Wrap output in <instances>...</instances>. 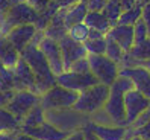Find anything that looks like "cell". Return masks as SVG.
Here are the masks:
<instances>
[{"mask_svg": "<svg viewBox=\"0 0 150 140\" xmlns=\"http://www.w3.org/2000/svg\"><path fill=\"white\" fill-rule=\"evenodd\" d=\"M44 37V32L38 31L32 43L26 47L23 52H20V56L29 64L32 72L37 79V93L41 96L47 90H50L53 85H56V76L52 72V69L47 63L46 56L40 49V41Z\"/></svg>", "mask_w": 150, "mask_h": 140, "instance_id": "obj_1", "label": "cell"}, {"mask_svg": "<svg viewBox=\"0 0 150 140\" xmlns=\"http://www.w3.org/2000/svg\"><path fill=\"white\" fill-rule=\"evenodd\" d=\"M109 93H111V90L108 85L97 84L94 87H90L85 91L79 93L73 110L81 113V114L91 116L99 110L105 108V104H106V101L109 98Z\"/></svg>", "mask_w": 150, "mask_h": 140, "instance_id": "obj_2", "label": "cell"}, {"mask_svg": "<svg viewBox=\"0 0 150 140\" xmlns=\"http://www.w3.org/2000/svg\"><path fill=\"white\" fill-rule=\"evenodd\" d=\"M38 19L40 12L33 9L28 2L14 5L3 15H0V35H6L11 29L21 24H29V23L37 24Z\"/></svg>", "mask_w": 150, "mask_h": 140, "instance_id": "obj_3", "label": "cell"}, {"mask_svg": "<svg viewBox=\"0 0 150 140\" xmlns=\"http://www.w3.org/2000/svg\"><path fill=\"white\" fill-rule=\"evenodd\" d=\"M77 96H79V93L64 89V87L56 84L44 94H41L40 104L46 111H49V110H70L74 107Z\"/></svg>", "mask_w": 150, "mask_h": 140, "instance_id": "obj_4", "label": "cell"}, {"mask_svg": "<svg viewBox=\"0 0 150 140\" xmlns=\"http://www.w3.org/2000/svg\"><path fill=\"white\" fill-rule=\"evenodd\" d=\"M88 61H90V72L103 85L111 87L120 76V66L106 55H88Z\"/></svg>", "mask_w": 150, "mask_h": 140, "instance_id": "obj_5", "label": "cell"}, {"mask_svg": "<svg viewBox=\"0 0 150 140\" xmlns=\"http://www.w3.org/2000/svg\"><path fill=\"white\" fill-rule=\"evenodd\" d=\"M40 102H41V96L37 93L29 91V90H15L12 99L8 102V105L5 108H8L21 122L24 119V116Z\"/></svg>", "mask_w": 150, "mask_h": 140, "instance_id": "obj_6", "label": "cell"}, {"mask_svg": "<svg viewBox=\"0 0 150 140\" xmlns=\"http://www.w3.org/2000/svg\"><path fill=\"white\" fill-rule=\"evenodd\" d=\"M56 84L68 89L76 93H82L90 87H94L97 84H100L97 81V78L91 72L85 73H77V72H62L61 75L56 76Z\"/></svg>", "mask_w": 150, "mask_h": 140, "instance_id": "obj_7", "label": "cell"}, {"mask_svg": "<svg viewBox=\"0 0 150 140\" xmlns=\"http://www.w3.org/2000/svg\"><path fill=\"white\" fill-rule=\"evenodd\" d=\"M150 105V99L141 94L135 89L125 94V108H126V126H130L138 119L141 113H144Z\"/></svg>", "mask_w": 150, "mask_h": 140, "instance_id": "obj_8", "label": "cell"}, {"mask_svg": "<svg viewBox=\"0 0 150 140\" xmlns=\"http://www.w3.org/2000/svg\"><path fill=\"white\" fill-rule=\"evenodd\" d=\"M14 73V89L15 90H29L37 93V79L29 64L20 56L18 63L12 69ZM38 94V93H37Z\"/></svg>", "mask_w": 150, "mask_h": 140, "instance_id": "obj_9", "label": "cell"}, {"mask_svg": "<svg viewBox=\"0 0 150 140\" xmlns=\"http://www.w3.org/2000/svg\"><path fill=\"white\" fill-rule=\"evenodd\" d=\"M40 49L44 54V56H46L47 63L52 69V72L55 73V76L62 73L64 72V61H62V54H61L59 43L52 40V38L42 37V40L40 41Z\"/></svg>", "mask_w": 150, "mask_h": 140, "instance_id": "obj_10", "label": "cell"}, {"mask_svg": "<svg viewBox=\"0 0 150 140\" xmlns=\"http://www.w3.org/2000/svg\"><path fill=\"white\" fill-rule=\"evenodd\" d=\"M59 47H61V54H62V61H64V72L70 70V67L73 66V63H76L77 59H81L83 56H86V49L81 43H76L74 40H71L68 37V34L64 38H61L59 41Z\"/></svg>", "mask_w": 150, "mask_h": 140, "instance_id": "obj_11", "label": "cell"}, {"mask_svg": "<svg viewBox=\"0 0 150 140\" xmlns=\"http://www.w3.org/2000/svg\"><path fill=\"white\" fill-rule=\"evenodd\" d=\"M37 32H38L37 26L33 23H29V24H21V26H17V28L11 29L5 37L18 52H23L32 43Z\"/></svg>", "mask_w": 150, "mask_h": 140, "instance_id": "obj_12", "label": "cell"}, {"mask_svg": "<svg viewBox=\"0 0 150 140\" xmlns=\"http://www.w3.org/2000/svg\"><path fill=\"white\" fill-rule=\"evenodd\" d=\"M111 90V89H109ZM105 111L111 117L112 124L117 126H126V108H125V94L111 91L109 98L105 104ZM127 128V126H126Z\"/></svg>", "mask_w": 150, "mask_h": 140, "instance_id": "obj_13", "label": "cell"}, {"mask_svg": "<svg viewBox=\"0 0 150 140\" xmlns=\"http://www.w3.org/2000/svg\"><path fill=\"white\" fill-rule=\"evenodd\" d=\"M120 75L127 76L134 82V89L144 94L146 98L150 99V72L147 69L137 66V67H121Z\"/></svg>", "mask_w": 150, "mask_h": 140, "instance_id": "obj_14", "label": "cell"}, {"mask_svg": "<svg viewBox=\"0 0 150 140\" xmlns=\"http://www.w3.org/2000/svg\"><path fill=\"white\" fill-rule=\"evenodd\" d=\"M21 133H26L38 140H64L68 133L64 129H61L55 125H52L50 122H44L42 125L35 126V128H21Z\"/></svg>", "mask_w": 150, "mask_h": 140, "instance_id": "obj_15", "label": "cell"}, {"mask_svg": "<svg viewBox=\"0 0 150 140\" xmlns=\"http://www.w3.org/2000/svg\"><path fill=\"white\" fill-rule=\"evenodd\" d=\"M106 37L114 40L117 44L127 54L130 49L135 46V35H134V26H126V24H115L109 29Z\"/></svg>", "mask_w": 150, "mask_h": 140, "instance_id": "obj_16", "label": "cell"}, {"mask_svg": "<svg viewBox=\"0 0 150 140\" xmlns=\"http://www.w3.org/2000/svg\"><path fill=\"white\" fill-rule=\"evenodd\" d=\"M86 126L93 129L100 140H123L127 134L126 126L117 125H97L94 122H86Z\"/></svg>", "mask_w": 150, "mask_h": 140, "instance_id": "obj_17", "label": "cell"}, {"mask_svg": "<svg viewBox=\"0 0 150 140\" xmlns=\"http://www.w3.org/2000/svg\"><path fill=\"white\" fill-rule=\"evenodd\" d=\"M62 11H64V23L67 28L77 23H83L88 14L86 0H77V2H73L68 6H62Z\"/></svg>", "mask_w": 150, "mask_h": 140, "instance_id": "obj_18", "label": "cell"}, {"mask_svg": "<svg viewBox=\"0 0 150 140\" xmlns=\"http://www.w3.org/2000/svg\"><path fill=\"white\" fill-rule=\"evenodd\" d=\"M20 59V52L17 50L5 35H0V61L8 69H14Z\"/></svg>", "mask_w": 150, "mask_h": 140, "instance_id": "obj_19", "label": "cell"}, {"mask_svg": "<svg viewBox=\"0 0 150 140\" xmlns=\"http://www.w3.org/2000/svg\"><path fill=\"white\" fill-rule=\"evenodd\" d=\"M20 128H21V122L9 110L5 107L0 108V134L18 133Z\"/></svg>", "mask_w": 150, "mask_h": 140, "instance_id": "obj_20", "label": "cell"}, {"mask_svg": "<svg viewBox=\"0 0 150 140\" xmlns=\"http://www.w3.org/2000/svg\"><path fill=\"white\" fill-rule=\"evenodd\" d=\"M83 23H85L90 29L99 31V32H102V34H105V35H106V34L109 32V29L112 28L111 23H109V20L105 17L103 12H88L86 17H85V20H83Z\"/></svg>", "mask_w": 150, "mask_h": 140, "instance_id": "obj_21", "label": "cell"}, {"mask_svg": "<svg viewBox=\"0 0 150 140\" xmlns=\"http://www.w3.org/2000/svg\"><path fill=\"white\" fill-rule=\"evenodd\" d=\"M44 122H46V110L41 107V104H38L24 116V119L21 120V128H35L42 125Z\"/></svg>", "mask_w": 150, "mask_h": 140, "instance_id": "obj_22", "label": "cell"}, {"mask_svg": "<svg viewBox=\"0 0 150 140\" xmlns=\"http://www.w3.org/2000/svg\"><path fill=\"white\" fill-rule=\"evenodd\" d=\"M121 12H123V6H121L120 0H108L106 6H105V9H103V14L109 20L111 26H115L118 23Z\"/></svg>", "mask_w": 150, "mask_h": 140, "instance_id": "obj_23", "label": "cell"}, {"mask_svg": "<svg viewBox=\"0 0 150 140\" xmlns=\"http://www.w3.org/2000/svg\"><path fill=\"white\" fill-rule=\"evenodd\" d=\"M68 37L74 40L76 43H81V44H85L90 38V28L85 23H77L68 28Z\"/></svg>", "mask_w": 150, "mask_h": 140, "instance_id": "obj_24", "label": "cell"}, {"mask_svg": "<svg viewBox=\"0 0 150 140\" xmlns=\"http://www.w3.org/2000/svg\"><path fill=\"white\" fill-rule=\"evenodd\" d=\"M141 12H143V6L141 5H135L134 8H130L127 11H123L118 23L117 24H126V26H134L139 19H141Z\"/></svg>", "mask_w": 150, "mask_h": 140, "instance_id": "obj_25", "label": "cell"}, {"mask_svg": "<svg viewBox=\"0 0 150 140\" xmlns=\"http://www.w3.org/2000/svg\"><path fill=\"white\" fill-rule=\"evenodd\" d=\"M125 54H126V52L123 50L115 41L106 37V50H105V55H106L109 59L115 61V63L120 66V63L123 61V56H125Z\"/></svg>", "mask_w": 150, "mask_h": 140, "instance_id": "obj_26", "label": "cell"}, {"mask_svg": "<svg viewBox=\"0 0 150 140\" xmlns=\"http://www.w3.org/2000/svg\"><path fill=\"white\" fill-rule=\"evenodd\" d=\"M14 89V73L11 69H8L0 61V91H9Z\"/></svg>", "mask_w": 150, "mask_h": 140, "instance_id": "obj_27", "label": "cell"}, {"mask_svg": "<svg viewBox=\"0 0 150 140\" xmlns=\"http://www.w3.org/2000/svg\"><path fill=\"white\" fill-rule=\"evenodd\" d=\"M83 46L86 49L88 55H105V50H106V37L88 40Z\"/></svg>", "mask_w": 150, "mask_h": 140, "instance_id": "obj_28", "label": "cell"}, {"mask_svg": "<svg viewBox=\"0 0 150 140\" xmlns=\"http://www.w3.org/2000/svg\"><path fill=\"white\" fill-rule=\"evenodd\" d=\"M109 89H111V91H117V93H121V94H126L130 90H134V82H132L127 76L120 75L117 79L114 81V84L109 87Z\"/></svg>", "mask_w": 150, "mask_h": 140, "instance_id": "obj_29", "label": "cell"}, {"mask_svg": "<svg viewBox=\"0 0 150 140\" xmlns=\"http://www.w3.org/2000/svg\"><path fill=\"white\" fill-rule=\"evenodd\" d=\"M134 35H135V44H139L146 40L150 38V32H149V28L146 26V23L143 20H138L135 24H134Z\"/></svg>", "mask_w": 150, "mask_h": 140, "instance_id": "obj_30", "label": "cell"}, {"mask_svg": "<svg viewBox=\"0 0 150 140\" xmlns=\"http://www.w3.org/2000/svg\"><path fill=\"white\" fill-rule=\"evenodd\" d=\"M67 72H77V73H85V72H90V61H88V55L77 59L76 63H73V66L70 67V70Z\"/></svg>", "mask_w": 150, "mask_h": 140, "instance_id": "obj_31", "label": "cell"}, {"mask_svg": "<svg viewBox=\"0 0 150 140\" xmlns=\"http://www.w3.org/2000/svg\"><path fill=\"white\" fill-rule=\"evenodd\" d=\"M126 136H139L141 139H144V140H150V122H147L146 125H143L141 128H137V129L127 128V134Z\"/></svg>", "mask_w": 150, "mask_h": 140, "instance_id": "obj_32", "label": "cell"}, {"mask_svg": "<svg viewBox=\"0 0 150 140\" xmlns=\"http://www.w3.org/2000/svg\"><path fill=\"white\" fill-rule=\"evenodd\" d=\"M108 0H86L88 12H103Z\"/></svg>", "mask_w": 150, "mask_h": 140, "instance_id": "obj_33", "label": "cell"}, {"mask_svg": "<svg viewBox=\"0 0 150 140\" xmlns=\"http://www.w3.org/2000/svg\"><path fill=\"white\" fill-rule=\"evenodd\" d=\"M147 122H150V105H149V108L144 111V113H141V114L138 116V119L132 124L130 126L127 128H132V129H137V128H141L143 125H146Z\"/></svg>", "mask_w": 150, "mask_h": 140, "instance_id": "obj_34", "label": "cell"}, {"mask_svg": "<svg viewBox=\"0 0 150 140\" xmlns=\"http://www.w3.org/2000/svg\"><path fill=\"white\" fill-rule=\"evenodd\" d=\"M52 2H53V0H28V3L33 8V9H37L40 14L46 11Z\"/></svg>", "mask_w": 150, "mask_h": 140, "instance_id": "obj_35", "label": "cell"}, {"mask_svg": "<svg viewBox=\"0 0 150 140\" xmlns=\"http://www.w3.org/2000/svg\"><path fill=\"white\" fill-rule=\"evenodd\" d=\"M141 20L146 23V26L149 28V32H150V2L146 3L143 6V12H141Z\"/></svg>", "mask_w": 150, "mask_h": 140, "instance_id": "obj_36", "label": "cell"}, {"mask_svg": "<svg viewBox=\"0 0 150 140\" xmlns=\"http://www.w3.org/2000/svg\"><path fill=\"white\" fill-rule=\"evenodd\" d=\"M64 140H85V136H83L82 128L74 129V131H71V133H68V136H67Z\"/></svg>", "mask_w": 150, "mask_h": 140, "instance_id": "obj_37", "label": "cell"}, {"mask_svg": "<svg viewBox=\"0 0 150 140\" xmlns=\"http://www.w3.org/2000/svg\"><path fill=\"white\" fill-rule=\"evenodd\" d=\"M82 131H83V136H85V140H100L99 137H97V134L94 133L93 129H90L86 126V124L82 126Z\"/></svg>", "mask_w": 150, "mask_h": 140, "instance_id": "obj_38", "label": "cell"}, {"mask_svg": "<svg viewBox=\"0 0 150 140\" xmlns=\"http://www.w3.org/2000/svg\"><path fill=\"white\" fill-rule=\"evenodd\" d=\"M121 6H123V11H127L130 8H134L137 5V0H120Z\"/></svg>", "mask_w": 150, "mask_h": 140, "instance_id": "obj_39", "label": "cell"}, {"mask_svg": "<svg viewBox=\"0 0 150 140\" xmlns=\"http://www.w3.org/2000/svg\"><path fill=\"white\" fill-rule=\"evenodd\" d=\"M14 140H38V139H35L29 134H26V133H21V131H18V133L15 134V139Z\"/></svg>", "mask_w": 150, "mask_h": 140, "instance_id": "obj_40", "label": "cell"}, {"mask_svg": "<svg viewBox=\"0 0 150 140\" xmlns=\"http://www.w3.org/2000/svg\"><path fill=\"white\" fill-rule=\"evenodd\" d=\"M9 8H11L9 0H0V15H3Z\"/></svg>", "mask_w": 150, "mask_h": 140, "instance_id": "obj_41", "label": "cell"}, {"mask_svg": "<svg viewBox=\"0 0 150 140\" xmlns=\"http://www.w3.org/2000/svg\"><path fill=\"white\" fill-rule=\"evenodd\" d=\"M17 133H8V134H0V140H14Z\"/></svg>", "mask_w": 150, "mask_h": 140, "instance_id": "obj_42", "label": "cell"}, {"mask_svg": "<svg viewBox=\"0 0 150 140\" xmlns=\"http://www.w3.org/2000/svg\"><path fill=\"white\" fill-rule=\"evenodd\" d=\"M141 67H144V69H147L149 72H150V59H146V61H143V63L139 64Z\"/></svg>", "mask_w": 150, "mask_h": 140, "instance_id": "obj_43", "label": "cell"}, {"mask_svg": "<svg viewBox=\"0 0 150 140\" xmlns=\"http://www.w3.org/2000/svg\"><path fill=\"white\" fill-rule=\"evenodd\" d=\"M24 2H28V0H9L11 6H14V5H20V3H24Z\"/></svg>", "mask_w": 150, "mask_h": 140, "instance_id": "obj_44", "label": "cell"}, {"mask_svg": "<svg viewBox=\"0 0 150 140\" xmlns=\"http://www.w3.org/2000/svg\"><path fill=\"white\" fill-rule=\"evenodd\" d=\"M126 137H129V140H144V139H141L139 136H126Z\"/></svg>", "mask_w": 150, "mask_h": 140, "instance_id": "obj_45", "label": "cell"}]
</instances>
